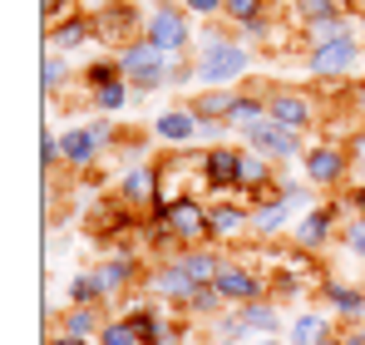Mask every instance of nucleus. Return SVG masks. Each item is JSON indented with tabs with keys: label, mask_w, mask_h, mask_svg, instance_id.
<instances>
[{
	"label": "nucleus",
	"mask_w": 365,
	"mask_h": 345,
	"mask_svg": "<svg viewBox=\"0 0 365 345\" xmlns=\"http://www.w3.org/2000/svg\"><path fill=\"white\" fill-rule=\"evenodd\" d=\"M119 69H123V79L133 84V94H153V89H168L173 84V59L158 55L148 40L119 50Z\"/></svg>",
	"instance_id": "1"
},
{
	"label": "nucleus",
	"mask_w": 365,
	"mask_h": 345,
	"mask_svg": "<svg viewBox=\"0 0 365 345\" xmlns=\"http://www.w3.org/2000/svg\"><path fill=\"white\" fill-rule=\"evenodd\" d=\"M257 64V55L247 50L242 40H227L222 50H212V55H202V59H192V79L202 84V89H237V79H242L247 69Z\"/></svg>",
	"instance_id": "2"
},
{
	"label": "nucleus",
	"mask_w": 365,
	"mask_h": 345,
	"mask_svg": "<svg viewBox=\"0 0 365 345\" xmlns=\"http://www.w3.org/2000/svg\"><path fill=\"white\" fill-rule=\"evenodd\" d=\"M143 40L158 50V55L178 59L187 45H192V20H187V10L182 5H158V10H148L143 15Z\"/></svg>",
	"instance_id": "3"
},
{
	"label": "nucleus",
	"mask_w": 365,
	"mask_h": 345,
	"mask_svg": "<svg viewBox=\"0 0 365 345\" xmlns=\"http://www.w3.org/2000/svg\"><path fill=\"white\" fill-rule=\"evenodd\" d=\"M365 45L361 35L351 30V35H341V40H331V45H316V50H306V74L311 79H321V84H331V79H346L356 64H361Z\"/></svg>",
	"instance_id": "4"
},
{
	"label": "nucleus",
	"mask_w": 365,
	"mask_h": 345,
	"mask_svg": "<svg viewBox=\"0 0 365 345\" xmlns=\"http://www.w3.org/2000/svg\"><path fill=\"white\" fill-rule=\"evenodd\" d=\"M94 15V35H99V45H138L143 40V20H138V5H128V0H104L99 10H89Z\"/></svg>",
	"instance_id": "5"
},
{
	"label": "nucleus",
	"mask_w": 365,
	"mask_h": 345,
	"mask_svg": "<svg viewBox=\"0 0 365 345\" xmlns=\"http://www.w3.org/2000/svg\"><path fill=\"white\" fill-rule=\"evenodd\" d=\"M212 287L222 291L227 306H252V301H267V296H272V277H267L262 267H247V262H232V257H227Z\"/></svg>",
	"instance_id": "6"
},
{
	"label": "nucleus",
	"mask_w": 365,
	"mask_h": 345,
	"mask_svg": "<svg viewBox=\"0 0 365 345\" xmlns=\"http://www.w3.org/2000/svg\"><path fill=\"white\" fill-rule=\"evenodd\" d=\"M351 217V207H346V197L341 202H316L306 217H297V227H292V247H302V252H321L331 237H336V227Z\"/></svg>",
	"instance_id": "7"
},
{
	"label": "nucleus",
	"mask_w": 365,
	"mask_h": 345,
	"mask_svg": "<svg viewBox=\"0 0 365 345\" xmlns=\"http://www.w3.org/2000/svg\"><path fill=\"white\" fill-rule=\"evenodd\" d=\"M242 143L252 148V153L272 158V163H292V158H306L302 133H292V128H282V123H272V118H262V123L242 128Z\"/></svg>",
	"instance_id": "8"
},
{
	"label": "nucleus",
	"mask_w": 365,
	"mask_h": 345,
	"mask_svg": "<svg viewBox=\"0 0 365 345\" xmlns=\"http://www.w3.org/2000/svg\"><path fill=\"white\" fill-rule=\"evenodd\" d=\"M123 321L133 326V336H138L143 345H182V321H168L158 306H143V301H133V296H128Z\"/></svg>",
	"instance_id": "9"
},
{
	"label": "nucleus",
	"mask_w": 365,
	"mask_h": 345,
	"mask_svg": "<svg viewBox=\"0 0 365 345\" xmlns=\"http://www.w3.org/2000/svg\"><path fill=\"white\" fill-rule=\"evenodd\" d=\"M302 172H306L311 187H341L346 172H351V153H346V143H316V148H306Z\"/></svg>",
	"instance_id": "10"
},
{
	"label": "nucleus",
	"mask_w": 365,
	"mask_h": 345,
	"mask_svg": "<svg viewBox=\"0 0 365 345\" xmlns=\"http://www.w3.org/2000/svg\"><path fill=\"white\" fill-rule=\"evenodd\" d=\"M158 212H163L168 232L178 237L182 247H207V242H212V237H207V202L178 197V202H168V207H158Z\"/></svg>",
	"instance_id": "11"
},
{
	"label": "nucleus",
	"mask_w": 365,
	"mask_h": 345,
	"mask_svg": "<svg viewBox=\"0 0 365 345\" xmlns=\"http://www.w3.org/2000/svg\"><path fill=\"white\" fill-rule=\"evenodd\" d=\"M267 118L292 128V133H306V128H316V99L306 89H272L267 94Z\"/></svg>",
	"instance_id": "12"
},
{
	"label": "nucleus",
	"mask_w": 365,
	"mask_h": 345,
	"mask_svg": "<svg viewBox=\"0 0 365 345\" xmlns=\"http://www.w3.org/2000/svg\"><path fill=\"white\" fill-rule=\"evenodd\" d=\"M143 287H148V296H158V301H173L178 311L187 306V301H192V296H197V282L182 272L173 257H163V262H158V267L143 277Z\"/></svg>",
	"instance_id": "13"
},
{
	"label": "nucleus",
	"mask_w": 365,
	"mask_h": 345,
	"mask_svg": "<svg viewBox=\"0 0 365 345\" xmlns=\"http://www.w3.org/2000/svg\"><path fill=\"white\" fill-rule=\"evenodd\" d=\"M153 138H158V143H168L173 153H182L192 138H202V118L192 114L187 104H178V109H163V114L153 118Z\"/></svg>",
	"instance_id": "14"
},
{
	"label": "nucleus",
	"mask_w": 365,
	"mask_h": 345,
	"mask_svg": "<svg viewBox=\"0 0 365 345\" xmlns=\"http://www.w3.org/2000/svg\"><path fill=\"white\" fill-rule=\"evenodd\" d=\"M242 232H252V207L247 202H227V197L207 202V237L212 242H237Z\"/></svg>",
	"instance_id": "15"
},
{
	"label": "nucleus",
	"mask_w": 365,
	"mask_h": 345,
	"mask_svg": "<svg viewBox=\"0 0 365 345\" xmlns=\"http://www.w3.org/2000/svg\"><path fill=\"white\" fill-rule=\"evenodd\" d=\"M119 197L138 212H153L158 207V163H133L119 177Z\"/></svg>",
	"instance_id": "16"
},
{
	"label": "nucleus",
	"mask_w": 365,
	"mask_h": 345,
	"mask_svg": "<svg viewBox=\"0 0 365 345\" xmlns=\"http://www.w3.org/2000/svg\"><path fill=\"white\" fill-rule=\"evenodd\" d=\"M237 163H242V148H227V143H217V148H207L202 153V182L222 197V192H237Z\"/></svg>",
	"instance_id": "17"
},
{
	"label": "nucleus",
	"mask_w": 365,
	"mask_h": 345,
	"mask_svg": "<svg viewBox=\"0 0 365 345\" xmlns=\"http://www.w3.org/2000/svg\"><path fill=\"white\" fill-rule=\"evenodd\" d=\"M237 192H242V197H267V192H277V163L262 158V153H252V148H242V163H237Z\"/></svg>",
	"instance_id": "18"
},
{
	"label": "nucleus",
	"mask_w": 365,
	"mask_h": 345,
	"mask_svg": "<svg viewBox=\"0 0 365 345\" xmlns=\"http://www.w3.org/2000/svg\"><path fill=\"white\" fill-rule=\"evenodd\" d=\"M94 40H99V35H94V15H89V10H74L69 20H60V25L45 30V45H50V50H55V45H60V50H84V45H94Z\"/></svg>",
	"instance_id": "19"
},
{
	"label": "nucleus",
	"mask_w": 365,
	"mask_h": 345,
	"mask_svg": "<svg viewBox=\"0 0 365 345\" xmlns=\"http://www.w3.org/2000/svg\"><path fill=\"white\" fill-rule=\"evenodd\" d=\"M138 277H143V272H138V252H114V257L99 262V282H104L109 296H128Z\"/></svg>",
	"instance_id": "20"
},
{
	"label": "nucleus",
	"mask_w": 365,
	"mask_h": 345,
	"mask_svg": "<svg viewBox=\"0 0 365 345\" xmlns=\"http://www.w3.org/2000/svg\"><path fill=\"white\" fill-rule=\"evenodd\" d=\"M60 158H64V168H89V163L99 158V143H94L89 123L64 128V133H60Z\"/></svg>",
	"instance_id": "21"
},
{
	"label": "nucleus",
	"mask_w": 365,
	"mask_h": 345,
	"mask_svg": "<svg viewBox=\"0 0 365 345\" xmlns=\"http://www.w3.org/2000/svg\"><path fill=\"white\" fill-rule=\"evenodd\" d=\"M237 94H242V89H202V94L187 99V109L202 118V123H227L232 104H237Z\"/></svg>",
	"instance_id": "22"
},
{
	"label": "nucleus",
	"mask_w": 365,
	"mask_h": 345,
	"mask_svg": "<svg viewBox=\"0 0 365 345\" xmlns=\"http://www.w3.org/2000/svg\"><path fill=\"white\" fill-rule=\"evenodd\" d=\"M321 301H326L341 321H361V316H365V291L361 287H346V282H336V277L321 287Z\"/></svg>",
	"instance_id": "23"
},
{
	"label": "nucleus",
	"mask_w": 365,
	"mask_h": 345,
	"mask_svg": "<svg viewBox=\"0 0 365 345\" xmlns=\"http://www.w3.org/2000/svg\"><path fill=\"white\" fill-rule=\"evenodd\" d=\"M326 341H336V331L321 311H302L297 321H287V345H326Z\"/></svg>",
	"instance_id": "24"
},
{
	"label": "nucleus",
	"mask_w": 365,
	"mask_h": 345,
	"mask_svg": "<svg viewBox=\"0 0 365 345\" xmlns=\"http://www.w3.org/2000/svg\"><path fill=\"white\" fill-rule=\"evenodd\" d=\"M247 311V331H252V341H262V336H287V316H282V306L267 296V301H252L242 306Z\"/></svg>",
	"instance_id": "25"
},
{
	"label": "nucleus",
	"mask_w": 365,
	"mask_h": 345,
	"mask_svg": "<svg viewBox=\"0 0 365 345\" xmlns=\"http://www.w3.org/2000/svg\"><path fill=\"white\" fill-rule=\"evenodd\" d=\"M341 5L346 0H287V25H321V20H331V15H341Z\"/></svg>",
	"instance_id": "26"
},
{
	"label": "nucleus",
	"mask_w": 365,
	"mask_h": 345,
	"mask_svg": "<svg viewBox=\"0 0 365 345\" xmlns=\"http://www.w3.org/2000/svg\"><path fill=\"white\" fill-rule=\"evenodd\" d=\"M104 331V321H99V306H69L64 311V336H79V341H89V336H99Z\"/></svg>",
	"instance_id": "27"
},
{
	"label": "nucleus",
	"mask_w": 365,
	"mask_h": 345,
	"mask_svg": "<svg viewBox=\"0 0 365 345\" xmlns=\"http://www.w3.org/2000/svg\"><path fill=\"white\" fill-rule=\"evenodd\" d=\"M89 104H94L99 114H119V109H128V104H133V84H128V79L104 84V89H94V94H89Z\"/></svg>",
	"instance_id": "28"
},
{
	"label": "nucleus",
	"mask_w": 365,
	"mask_h": 345,
	"mask_svg": "<svg viewBox=\"0 0 365 345\" xmlns=\"http://www.w3.org/2000/svg\"><path fill=\"white\" fill-rule=\"evenodd\" d=\"M69 301H74V306H104L109 291L99 282V272H79V277L69 282Z\"/></svg>",
	"instance_id": "29"
},
{
	"label": "nucleus",
	"mask_w": 365,
	"mask_h": 345,
	"mask_svg": "<svg viewBox=\"0 0 365 345\" xmlns=\"http://www.w3.org/2000/svg\"><path fill=\"white\" fill-rule=\"evenodd\" d=\"M212 341H252V331H247V311L242 306H227L217 321H212Z\"/></svg>",
	"instance_id": "30"
},
{
	"label": "nucleus",
	"mask_w": 365,
	"mask_h": 345,
	"mask_svg": "<svg viewBox=\"0 0 365 345\" xmlns=\"http://www.w3.org/2000/svg\"><path fill=\"white\" fill-rule=\"evenodd\" d=\"M64 79H69V69H64V59L55 50H45V64H40V89H45V99H55L64 89Z\"/></svg>",
	"instance_id": "31"
},
{
	"label": "nucleus",
	"mask_w": 365,
	"mask_h": 345,
	"mask_svg": "<svg viewBox=\"0 0 365 345\" xmlns=\"http://www.w3.org/2000/svg\"><path fill=\"white\" fill-rule=\"evenodd\" d=\"M222 15L242 30V25H252V20H262V15H267V0H227V5H222Z\"/></svg>",
	"instance_id": "32"
},
{
	"label": "nucleus",
	"mask_w": 365,
	"mask_h": 345,
	"mask_svg": "<svg viewBox=\"0 0 365 345\" xmlns=\"http://www.w3.org/2000/svg\"><path fill=\"white\" fill-rule=\"evenodd\" d=\"M119 79H123L119 59H99V64H89V69H84V84H89V94H94V89H104V84H119Z\"/></svg>",
	"instance_id": "33"
},
{
	"label": "nucleus",
	"mask_w": 365,
	"mask_h": 345,
	"mask_svg": "<svg viewBox=\"0 0 365 345\" xmlns=\"http://www.w3.org/2000/svg\"><path fill=\"white\" fill-rule=\"evenodd\" d=\"M99 345H143V341L133 336V326H128L123 316H114V321H104V331H99Z\"/></svg>",
	"instance_id": "34"
},
{
	"label": "nucleus",
	"mask_w": 365,
	"mask_h": 345,
	"mask_svg": "<svg viewBox=\"0 0 365 345\" xmlns=\"http://www.w3.org/2000/svg\"><path fill=\"white\" fill-rule=\"evenodd\" d=\"M341 242H346V252L365 257V217H361V212H351V217L341 222Z\"/></svg>",
	"instance_id": "35"
},
{
	"label": "nucleus",
	"mask_w": 365,
	"mask_h": 345,
	"mask_svg": "<svg viewBox=\"0 0 365 345\" xmlns=\"http://www.w3.org/2000/svg\"><path fill=\"white\" fill-rule=\"evenodd\" d=\"M60 163H64L60 158V138H55V128H45V133H40V168L55 172Z\"/></svg>",
	"instance_id": "36"
},
{
	"label": "nucleus",
	"mask_w": 365,
	"mask_h": 345,
	"mask_svg": "<svg viewBox=\"0 0 365 345\" xmlns=\"http://www.w3.org/2000/svg\"><path fill=\"white\" fill-rule=\"evenodd\" d=\"M74 10H79L74 0H40V15H45V30H50V25H60V20H69Z\"/></svg>",
	"instance_id": "37"
},
{
	"label": "nucleus",
	"mask_w": 365,
	"mask_h": 345,
	"mask_svg": "<svg viewBox=\"0 0 365 345\" xmlns=\"http://www.w3.org/2000/svg\"><path fill=\"white\" fill-rule=\"evenodd\" d=\"M346 153H351V172H356V177L365 182V128H356V133H351Z\"/></svg>",
	"instance_id": "38"
},
{
	"label": "nucleus",
	"mask_w": 365,
	"mask_h": 345,
	"mask_svg": "<svg viewBox=\"0 0 365 345\" xmlns=\"http://www.w3.org/2000/svg\"><path fill=\"white\" fill-rule=\"evenodd\" d=\"M178 5L187 10V15H202V20H207V15H222L227 0H178Z\"/></svg>",
	"instance_id": "39"
},
{
	"label": "nucleus",
	"mask_w": 365,
	"mask_h": 345,
	"mask_svg": "<svg viewBox=\"0 0 365 345\" xmlns=\"http://www.w3.org/2000/svg\"><path fill=\"white\" fill-rule=\"evenodd\" d=\"M89 133H94V143H99V153H104V148H109V143L119 138V133H114V123H104V118H94V123H89Z\"/></svg>",
	"instance_id": "40"
},
{
	"label": "nucleus",
	"mask_w": 365,
	"mask_h": 345,
	"mask_svg": "<svg viewBox=\"0 0 365 345\" xmlns=\"http://www.w3.org/2000/svg\"><path fill=\"white\" fill-rule=\"evenodd\" d=\"M346 207H351V212H361V217H365V182H356V187L346 192Z\"/></svg>",
	"instance_id": "41"
},
{
	"label": "nucleus",
	"mask_w": 365,
	"mask_h": 345,
	"mask_svg": "<svg viewBox=\"0 0 365 345\" xmlns=\"http://www.w3.org/2000/svg\"><path fill=\"white\" fill-rule=\"evenodd\" d=\"M341 345H365V326H351V331H336Z\"/></svg>",
	"instance_id": "42"
},
{
	"label": "nucleus",
	"mask_w": 365,
	"mask_h": 345,
	"mask_svg": "<svg viewBox=\"0 0 365 345\" xmlns=\"http://www.w3.org/2000/svg\"><path fill=\"white\" fill-rule=\"evenodd\" d=\"M346 99H351V104H356V109L365 114V79H361V84H351V89H346Z\"/></svg>",
	"instance_id": "43"
},
{
	"label": "nucleus",
	"mask_w": 365,
	"mask_h": 345,
	"mask_svg": "<svg viewBox=\"0 0 365 345\" xmlns=\"http://www.w3.org/2000/svg\"><path fill=\"white\" fill-rule=\"evenodd\" d=\"M50 345H89V341H79V336H64V331H60V336H55Z\"/></svg>",
	"instance_id": "44"
},
{
	"label": "nucleus",
	"mask_w": 365,
	"mask_h": 345,
	"mask_svg": "<svg viewBox=\"0 0 365 345\" xmlns=\"http://www.w3.org/2000/svg\"><path fill=\"white\" fill-rule=\"evenodd\" d=\"M257 345H287V336H262Z\"/></svg>",
	"instance_id": "45"
},
{
	"label": "nucleus",
	"mask_w": 365,
	"mask_h": 345,
	"mask_svg": "<svg viewBox=\"0 0 365 345\" xmlns=\"http://www.w3.org/2000/svg\"><path fill=\"white\" fill-rule=\"evenodd\" d=\"M212 345H242V341H212Z\"/></svg>",
	"instance_id": "46"
},
{
	"label": "nucleus",
	"mask_w": 365,
	"mask_h": 345,
	"mask_svg": "<svg viewBox=\"0 0 365 345\" xmlns=\"http://www.w3.org/2000/svg\"><path fill=\"white\" fill-rule=\"evenodd\" d=\"M361 35H365V15H361Z\"/></svg>",
	"instance_id": "47"
}]
</instances>
